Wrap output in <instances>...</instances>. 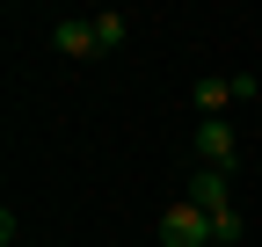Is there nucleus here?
<instances>
[{"mask_svg": "<svg viewBox=\"0 0 262 247\" xmlns=\"http://www.w3.org/2000/svg\"><path fill=\"white\" fill-rule=\"evenodd\" d=\"M241 211H219V218H211V247H241Z\"/></svg>", "mask_w": 262, "mask_h": 247, "instance_id": "7", "label": "nucleus"}, {"mask_svg": "<svg viewBox=\"0 0 262 247\" xmlns=\"http://www.w3.org/2000/svg\"><path fill=\"white\" fill-rule=\"evenodd\" d=\"M88 22H95V44H102V51H117V44L131 37V15H124V8H102V15H88Z\"/></svg>", "mask_w": 262, "mask_h": 247, "instance_id": "6", "label": "nucleus"}, {"mask_svg": "<svg viewBox=\"0 0 262 247\" xmlns=\"http://www.w3.org/2000/svg\"><path fill=\"white\" fill-rule=\"evenodd\" d=\"M189 153H196V167H226V175H233V167H241V131H233L226 116H196Z\"/></svg>", "mask_w": 262, "mask_h": 247, "instance_id": "1", "label": "nucleus"}, {"mask_svg": "<svg viewBox=\"0 0 262 247\" xmlns=\"http://www.w3.org/2000/svg\"><path fill=\"white\" fill-rule=\"evenodd\" d=\"M51 44L66 58H95V51H102V44H95V22H51Z\"/></svg>", "mask_w": 262, "mask_h": 247, "instance_id": "4", "label": "nucleus"}, {"mask_svg": "<svg viewBox=\"0 0 262 247\" xmlns=\"http://www.w3.org/2000/svg\"><path fill=\"white\" fill-rule=\"evenodd\" d=\"M226 102H233V73L196 80V116H226Z\"/></svg>", "mask_w": 262, "mask_h": 247, "instance_id": "5", "label": "nucleus"}, {"mask_svg": "<svg viewBox=\"0 0 262 247\" xmlns=\"http://www.w3.org/2000/svg\"><path fill=\"white\" fill-rule=\"evenodd\" d=\"M160 247H211V211H196L189 196L160 211Z\"/></svg>", "mask_w": 262, "mask_h": 247, "instance_id": "2", "label": "nucleus"}, {"mask_svg": "<svg viewBox=\"0 0 262 247\" xmlns=\"http://www.w3.org/2000/svg\"><path fill=\"white\" fill-rule=\"evenodd\" d=\"M189 204L211 211V218L233 211V175H226V167H189Z\"/></svg>", "mask_w": 262, "mask_h": 247, "instance_id": "3", "label": "nucleus"}]
</instances>
